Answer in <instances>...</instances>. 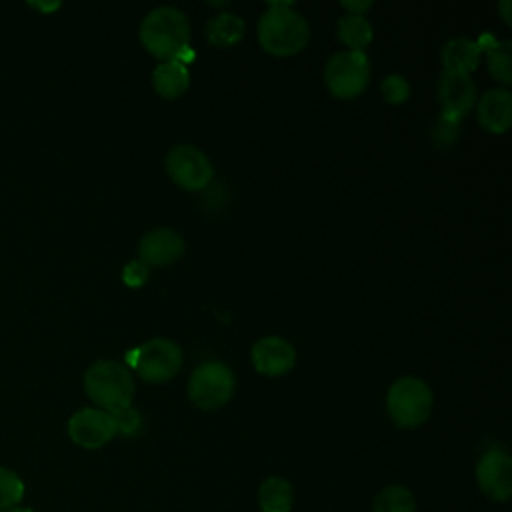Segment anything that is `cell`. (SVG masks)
<instances>
[{"instance_id": "obj_1", "label": "cell", "mask_w": 512, "mask_h": 512, "mask_svg": "<svg viewBox=\"0 0 512 512\" xmlns=\"http://www.w3.org/2000/svg\"><path fill=\"white\" fill-rule=\"evenodd\" d=\"M140 42L162 60H182L188 52L190 22L176 6H158L140 22Z\"/></svg>"}, {"instance_id": "obj_2", "label": "cell", "mask_w": 512, "mask_h": 512, "mask_svg": "<svg viewBox=\"0 0 512 512\" xmlns=\"http://www.w3.org/2000/svg\"><path fill=\"white\" fill-rule=\"evenodd\" d=\"M310 38V28L304 16L288 4H272L264 10L258 22V42L274 56H290L300 52Z\"/></svg>"}, {"instance_id": "obj_3", "label": "cell", "mask_w": 512, "mask_h": 512, "mask_svg": "<svg viewBox=\"0 0 512 512\" xmlns=\"http://www.w3.org/2000/svg\"><path fill=\"white\" fill-rule=\"evenodd\" d=\"M84 390L100 410L112 412L130 406L134 396V378L124 364L98 360L84 374Z\"/></svg>"}, {"instance_id": "obj_4", "label": "cell", "mask_w": 512, "mask_h": 512, "mask_svg": "<svg viewBox=\"0 0 512 512\" xmlns=\"http://www.w3.org/2000/svg\"><path fill=\"white\" fill-rule=\"evenodd\" d=\"M386 408L400 428H416L424 424L432 412V390L420 378H398L388 390Z\"/></svg>"}, {"instance_id": "obj_5", "label": "cell", "mask_w": 512, "mask_h": 512, "mask_svg": "<svg viewBox=\"0 0 512 512\" xmlns=\"http://www.w3.org/2000/svg\"><path fill=\"white\" fill-rule=\"evenodd\" d=\"M234 394L232 370L216 360L202 362L188 380V398L202 410H216L224 406Z\"/></svg>"}, {"instance_id": "obj_6", "label": "cell", "mask_w": 512, "mask_h": 512, "mask_svg": "<svg viewBox=\"0 0 512 512\" xmlns=\"http://www.w3.org/2000/svg\"><path fill=\"white\" fill-rule=\"evenodd\" d=\"M370 78V62L364 52L342 50L330 56L324 68V80L328 90L336 98H356L364 92Z\"/></svg>"}, {"instance_id": "obj_7", "label": "cell", "mask_w": 512, "mask_h": 512, "mask_svg": "<svg viewBox=\"0 0 512 512\" xmlns=\"http://www.w3.org/2000/svg\"><path fill=\"white\" fill-rule=\"evenodd\" d=\"M132 366L146 382H166L182 366V350L168 338H152L134 350Z\"/></svg>"}, {"instance_id": "obj_8", "label": "cell", "mask_w": 512, "mask_h": 512, "mask_svg": "<svg viewBox=\"0 0 512 512\" xmlns=\"http://www.w3.org/2000/svg\"><path fill=\"white\" fill-rule=\"evenodd\" d=\"M166 172L174 184L190 192L204 190L214 176L208 156L192 144H178L168 152Z\"/></svg>"}, {"instance_id": "obj_9", "label": "cell", "mask_w": 512, "mask_h": 512, "mask_svg": "<svg viewBox=\"0 0 512 512\" xmlns=\"http://www.w3.org/2000/svg\"><path fill=\"white\" fill-rule=\"evenodd\" d=\"M476 482L480 490L496 502L512 496V460L502 450L486 452L476 466Z\"/></svg>"}, {"instance_id": "obj_10", "label": "cell", "mask_w": 512, "mask_h": 512, "mask_svg": "<svg viewBox=\"0 0 512 512\" xmlns=\"http://www.w3.org/2000/svg\"><path fill=\"white\" fill-rule=\"evenodd\" d=\"M68 434L82 448H100L116 436L112 416L100 408H82L72 414Z\"/></svg>"}, {"instance_id": "obj_11", "label": "cell", "mask_w": 512, "mask_h": 512, "mask_svg": "<svg viewBox=\"0 0 512 512\" xmlns=\"http://www.w3.org/2000/svg\"><path fill=\"white\" fill-rule=\"evenodd\" d=\"M184 254V238L172 228H154L138 242V260L146 266H168Z\"/></svg>"}, {"instance_id": "obj_12", "label": "cell", "mask_w": 512, "mask_h": 512, "mask_svg": "<svg viewBox=\"0 0 512 512\" xmlns=\"http://www.w3.org/2000/svg\"><path fill=\"white\" fill-rule=\"evenodd\" d=\"M296 350L280 336H264L252 346V364L264 376H282L294 368Z\"/></svg>"}, {"instance_id": "obj_13", "label": "cell", "mask_w": 512, "mask_h": 512, "mask_svg": "<svg viewBox=\"0 0 512 512\" xmlns=\"http://www.w3.org/2000/svg\"><path fill=\"white\" fill-rule=\"evenodd\" d=\"M438 96L444 112L462 118L476 102V88L470 74L444 70L438 84Z\"/></svg>"}, {"instance_id": "obj_14", "label": "cell", "mask_w": 512, "mask_h": 512, "mask_svg": "<svg viewBox=\"0 0 512 512\" xmlns=\"http://www.w3.org/2000/svg\"><path fill=\"white\" fill-rule=\"evenodd\" d=\"M476 112L484 130L502 134L512 124V94L508 88H492L480 96Z\"/></svg>"}, {"instance_id": "obj_15", "label": "cell", "mask_w": 512, "mask_h": 512, "mask_svg": "<svg viewBox=\"0 0 512 512\" xmlns=\"http://www.w3.org/2000/svg\"><path fill=\"white\" fill-rule=\"evenodd\" d=\"M190 72L184 60H164L152 72V86L158 96L172 100L188 90Z\"/></svg>"}, {"instance_id": "obj_16", "label": "cell", "mask_w": 512, "mask_h": 512, "mask_svg": "<svg viewBox=\"0 0 512 512\" xmlns=\"http://www.w3.org/2000/svg\"><path fill=\"white\" fill-rule=\"evenodd\" d=\"M442 64L446 70L470 74L480 62V48L474 40L456 36L442 46Z\"/></svg>"}, {"instance_id": "obj_17", "label": "cell", "mask_w": 512, "mask_h": 512, "mask_svg": "<svg viewBox=\"0 0 512 512\" xmlns=\"http://www.w3.org/2000/svg\"><path fill=\"white\" fill-rule=\"evenodd\" d=\"M244 36V20L232 12H220L206 24V38L212 46H234Z\"/></svg>"}, {"instance_id": "obj_18", "label": "cell", "mask_w": 512, "mask_h": 512, "mask_svg": "<svg viewBox=\"0 0 512 512\" xmlns=\"http://www.w3.org/2000/svg\"><path fill=\"white\" fill-rule=\"evenodd\" d=\"M336 34L348 50L362 52L372 42V24L358 14H344L336 22Z\"/></svg>"}, {"instance_id": "obj_19", "label": "cell", "mask_w": 512, "mask_h": 512, "mask_svg": "<svg viewBox=\"0 0 512 512\" xmlns=\"http://www.w3.org/2000/svg\"><path fill=\"white\" fill-rule=\"evenodd\" d=\"M292 498V486L284 478L272 476L260 484L258 502L262 512H290Z\"/></svg>"}, {"instance_id": "obj_20", "label": "cell", "mask_w": 512, "mask_h": 512, "mask_svg": "<svg viewBox=\"0 0 512 512\" xmlns=\"http://www.w3.org/2000/svg\"><path fill=\"white\" fill-rule=\"evenodd\" d=\"M488 46H482V50H486V60H488V70L490 74L500 80L504 86H508L512 82V58H510V50H512V42L510 40H494L492 36H488Z\"/></svg>"}, {"instance_id": "obj_21", "label": "cell", "mask_w": 512, "mask_h": 512, "mask_svg": "<svg viewBox=\"0 0 512 512\" xmlns=\"http://www.w3.org/2000/svg\"><path fill=\"white\" fill-rule=\"evenodd\" d=\"M372 512H416V500L408 488L388 486L376 496Z\"/></svg>"}, {"instance_id": "obj_22", "label": "cell", "mask_w": 512, "mask_h": 512, "mask_svg": "<svg viewBox=\"0 0 512 512\" xmlns=\"http://www.w3.org/2000/svg\"><path fill=\"white\" fill-rule=\"evenodd\" d=\"M22 496H24L22 478L14 470L0 468V512L20 504Z\"/></svg>"}, {"instance_id": "obj_23", "label": "cell", "mask_w": 512, "mask_h": 512, "mask_svg": "<svg viewBox=\"0 0 512 512\" xmlns=\"http://www.w3.org/2000/svg\"><path fill=\"white\" fill-rule=\"evenodd\" d=\"M108 414L112 416L116 434H120V436L132 438L142 430V414L134 406H124V408L112 410Z\"/></svg>"}, {"instance_id": "obj_24", "label": "cell", "mask_w": 512, "mask_h": 512, "mask_svg": "<svg viewBox=\"0 0 512 512\" xmlns=\"http://www.w3.org/2000/svg\"><path fill=\"white\" fill-rule=\"evenodd\" d=\"M380 92H382V98L388 102V104H402L408 100L410 96V86L406 82L404 76L400 74H388L382 84H380Z\"/></svg>"}, {"instance_id": "obj_25", "label": "cell", "mask_w": 512, "mask_h": 512, "mask_svg": "<svg viewBox=\"0 0 512 512\" xmlns=\"http://www.w3.org/2000/svg\"><path fill=\"white\" fill-rule=\"evenodd\" d=\"M458 126H460V118L458 116L442 112V116L438 118L434 130H432V136H434V140L440 146H450L456 140V136H458Z\"/></svg>"}, {"instance_id": "obj_26", "label": "cell", "mask_w": 512, "mask_h": 512, "mask_svg": "<svg viewBox=\"0 0 512 512\" xmlns=\"http://www.w3.org/2000/svg\"><path fill=\"white\" fill-rule=\"evenodd\" d=\"M122 280H124V284L132 286V288H140L148 280V266L142 264L140 260H132L130 264L124 266Z\"/></svg>"}, {"instance_id": "obj_27", "label": "cell", "mask_w": 512, "mask_h": 512, "mask_svg": "<svg viewBox=\"0 0 512 512\" xmlns=\"http://www.w3.org/2000/svg\"><path fill=\"white\" fill-rule=\"evenodd\" d=\"M342 6H344L346 10H350L348 14H358V16H362V12L372 6V2H342Z\"/></svg>"}, {"instance_id": "obj_28", "label": "cell", "mask_w": 512, "mask_h": 512, "mask_svg": "<svg viewBox=\"0 0 512 512\" xmlns=\"http://www.w3.org/2000/svg\"><path fill=\"white\" fill-rule=\"evenodd\" d=\"M498 8L502 10V18H504V22H506V24H510V22H512V18H510V0H502V2L498 4Z\"/></svg>"}, {"instance_id": "obj_29", "label": "cell", "mask_w": 512, "mask_h": 512, "mask_svg": "<svg viewBox=\"0 0 512 512\" xmlns=\"http://www.w3.org/2000/svg\"><path fill=\"white\" fill-rule=\"evenodd\" d=\"M32 6H36V8H40V10H54V8H58L60 4H58V2H52V4H32Z\"/></svg>"}, {"instance_id": "obj_30", "label": "cell", "mask_w": 512, "mask_h": 512, "mask_svg": "<svg viewBox=\"0 0 512 512\" xmlns=\"http://www.w3.org/2000/svg\"><path fill=\"white\" fill-rule=\"evenodd\" d=\"M4 512H34V510H30V508H22V506H14V508L4 510Z\"/></svg>"}]
</instances>
